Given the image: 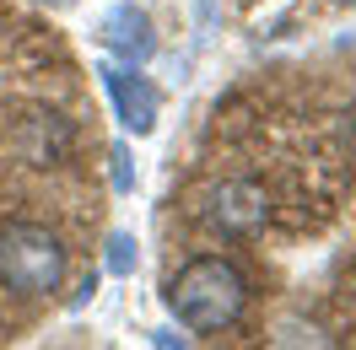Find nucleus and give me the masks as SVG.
Returning a JSON list of instances; mask_svg holds the SVG:
<instances>
[{
    "label": "nucleus",
    "instance_id": "1",
    "mask_svg": "<svg viewBox=\"0 0 356 350\" xmlns=\"http://www.w3.org/2000/svg\"><path fill=\"white\" fill-rule=\"evenodd\" d=\"M162 302H168V312H173L189 334H222V328H232L243 318L248 281H243V269L232 259H222V253H195V259L168 281Z\"/></svg>",
    "mask_w": 356,
    "mask_h": 350
},
{
    "label": "nucleus",
    "instance_id": "2",
    "mask_svg": "<svg viewBox=\"0 0 356 350\" xmlns=\"http://www.w3.org/2000/svg\"><path fill=\"white\" fill-rule=\"evenodd\" d=\"M195 216H200L205 232H216V238H254L270 216V199L259 183H248V178H222V183H211L195 205Z\"/></svg>",
    "mask_w": 356,
    "mask_h": 350
},
{
    "label": "nucleus",
    "instance_id": "3",
    "mask_svg": "<svg viewBox=\"0 0 356 350\" xmlns=\"http://www.w3.org/2000/svg\"><path fill=\"white\" fill-rule=\"evenodd\" d=\"M92 76L103 81L113 113H119V124H124L130 135H152L156 130V108H162V103H156V87L135 65H108V60H103Z\"/></svg>",
    "mask_w": 356,
    "mask_h": 350
},
{
    "label": "nucleus",
    "instance_id": "4",
    "mask_svg": "<svg viewBox=\"0 0 356 350\" xmlns=\"http://www.w3.org/2000/svg\"><path fill=\"white\" fill-rule=\"evenodd\" d=\"M103 49H113L124 65H146V60L156 54L152 17H146L135 0H119V6H108V17H103Z\"/></svg>",
    "mask_w": 356,
    "mask_h": 350
},
{
    "label": "nucleus",
    "instance_id": "5",
    "mask_svg": "<svg viewBox=\"0 0 356 350\" xmlns=\"http://www.w3.org/2000/svg\"><path fill=\"white\" fill-rule=\"evenodd\" d=\"M108 269L113 275H135V238H124V232L108 238Z\"/></svg>",
    "mask_w": 356,
    "mask_h": 350
},
{
    "label": "nucleus",
    "instance_id": "6",
    "mask_svg": "<svg viewBox=\"0 0 356 350\" xmlns=\"http://www.w3.org/2000/svg\"><path fill=\"white\" fill-rule=\"evenodd\" d=\"M108 162H113V189H119V194H130V189H135L130 151H124V146H108Z\"/></svg>",
    "mask_w": 356,
    "mask_h": 350
},
{
    "label": "nucleus",
    "instance_id": "7",
    "mask_svg": "<svg viewBox=\"0 0 356 350\" xmlns=\"http://www.w3.org/2000/svg\"><path fill=\"white\" fill-rule=\"evenodd\" d=\"M49 6H76V0H49Z\"/></svg>",
    "mask_w": 356,
    "mask_h": 350
},
{
    "label": "nucleus",
    "instance_id": "8",
    "mask_svg": "<svg viewBox=\"0 0 356 350\" xmlns=\"http://www.w3.org/2000/svg\"><path fill=\"white\" fill-rule=\"evenodd\" d=\"M346 6H356V0H346Z\"/></svg>",
    "mask_w": 356,
    "mask_h": 350
}]
</instances>
